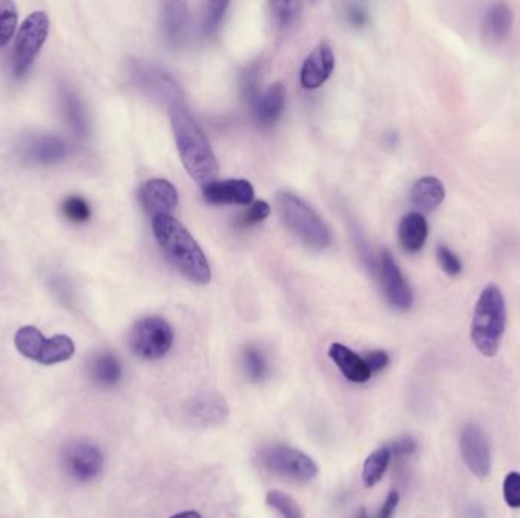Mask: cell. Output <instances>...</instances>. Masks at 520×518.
Here are the masks:
<instances>
[{
	"instance_id": "cell-31",
	"label": "cell",
	"mask_w": 520,
	"mask_h": 518,
	"mask_svg": "<svg viewBox=\"0 0 520 518\" xmlns=\"http://www.w3.org/2000/svg\"><path fill=\"white\" fill-rule=\"evenodd\" d=\"M437 259L441 269H443L446 274L451 275V277L460 274L461 269H463V265H461V260L458 259L457 254H455L451 248L446 247V245H440V247L437 248Z\"/></svg>"
},
{
	"instance_id": "cell-6",
	"label": "cell",
	"mask_w": 520,
	"mask_h": 518,
	"mask_svg": "<svg viewBox=\"0 0 520 518\" xmlns=\"http://www.w3.org/2000/svg\"><path fill=\"white\" fill-rule=\"evenodd\" d=\"M49 28H51V22L45 11H34L26 17L17 32L16 45H14L13 58H11L14 75L23 76L28 72L29 67L39 55L40 49L48 40Z\"/></svg>"
},
{
	"instance_id": "cell-32",
	"label": "cell",
	"mask_w": 520,
	"mask_h": 518,
	"mask_svg": "<svg viewBox=\"0 0 520 518\" xmlns=\"http://www.w3.org/2000/svg\"><path fill=\"white\" fill-rule=\"evenodd\" d=\"M504 499L510 508H520V473H508L504 481Z\"/></svg>"
},
{
	"instance_id": "cell-7",
	"label": "cell",
	"mask_w": 520,
	"mask_h": 518,
	"mask_svg": "<svg viewBox=\"0 0 520 518\" xmlns=\"http://www.w3.org/2000/svg\"><path fill=\"white\" fill-rule=\"evenodd\" d=\"M128 341L137 357L145 361H157L171 350L174 332L163 318L148 316L134 324Z\"/></svg>"
},
{
	"instance_id": "cell-13",
	"label": "cell",
	"mask_w": 520,
	"mask_h": 518,
	"mask_svg": "<svg viewBox=\"0 0 520 518\" xmlns=\"http://www.w3.org/2000/svg\"><path fill=\"white\" fill-rule=\"evenodd\" d=\"M203 196L207 203L213 206L222 204H238L248 206L253 203L254 187L248 180H215L203 186Z\"/></svg>"
},
{
	"instance_id": "cell-15",
	"label": "cell",
	"mask_w": 520,
	"mask_h": 518,
	"mask_svg": "<svg viewBox=\"0 0 520 518\" xmlns=\"http://www.w3.org/2000/svg\"><path fill=\"white\" fill-rule=\"evenodd\" d=\"M162 28L169 45L178 48L189 34V7L186 2H166L162 8Z\"/></svg>"
},
{
	"instance_id": "cell-28",
	"label": "cell",
	"mask_w": 520,
	"mask_h": 518,
	"mask_svg": "<svg viewBox=\"0 0 520 518\" xmlns=\"http://www.w3.org/2000/svg\"><path fill=\"white\" fill-rule=\"evenodd\" d=\"M61 210H63V215L69 219L70 222H75V224H84V222L89 221L90 216H92V210H90L89 204L87 201H84L80 196H70L64 201L63 206H61Z\"/></svg>"
},
{
	"instance_id": "cell-39",
	"label": "cell",
	"mask_w": 520,
	"mask_h": 518,
	"mask_svg": "<svg viewBox=\"0 0 520 518\" xmlns=\"http://www.w3.org/2000/svg\"><path fill=\"white\" fill-rule=\"evenodd\" d=\"M355 518H368L367 512H365V509H361V511L356 514Z\"/></svg>"
},
{
	"instance_id": "cell-26",
	"label": "cell",
	"mask_w": 520,
	"mask_h": 518,
	"mask_svg": "<svg viewBox=\"0 0 520 518\" xmlns=\"http://www.w3.org/2000/svg\"><path fill=\"white\" fill-rule=\"evenodd\" d=\"M242 359H244L245 371H247L248 377H250L253 382H260V380L265 379L268 367L262 351L257 350L256 347H247L244 350Z\"/></svg>"
},
{
	"instance_id": "cell-35",
	"label": "cell",
	"mask_w": 520,
	"mask_h": 518,
	"mask_svg": "<svg viewBox=\"0 0 520 518\" xmlns=\"http://www.w3.org/2000/svg\"><path fill=\"white\" fill-rule=\"evenodd\" d=\"M365 362H367L371 373L375 374L387 368L388 362H390V357H388V354L385 353V351L376 350L367 354V357H365Z\"/></svg>"
},
{
	"instance_id": "cell-29",
	"label": "cell",
	"mask_w": 520,
	"mask_h": 518,
	"mask_svg": "<svg viewBox=\"0 0 520 518\" xmlns=\"http://www.w3.org/2000/svg\"><path fill=\"white\" fill-rule=\"evenodd\" d=\"M270 8L274 22L277 23L279 28L285 29L299 17L302 4H299V2H273V4H270Z\"/></svg>"
},
{
	"instance_id": "cell-8",
	"label": "cell",
	"mask_w": 520,
	"mask_h": 518,
	"mask_svg": "<svg viewBox=\"0 0 520 518\" xmlns=\"http://www.w3.org/2000/svg\"><path fill=\"white\" fill-rule=\"evenodd\" d=\"M259 459L268 471L292 481H312L318 474L317 464L305 453L291 447H267L260 452Z\"/></svg>"
},
{
	"instance_id": "cell-9",
	"label": "cell",
	"mask_w": 520,
	"mask_h": 518,
	"mask_svg": "<svg viewBox=\"0 0 520 518\" xmlns=\"http://www.w3.org/2000/svg\"><path fill=\"white\" fill-rule=\"evenodd\" d=\"M379 274H381L382 288H384L385 297L391 307L400 312L411 309L414 303L413 291L406 282L405 275L400 271L394 257L390 251H384L379 260Z\"/></svg>"
},
{
	"instance_id": "cell-36",
	"label": "cell",
	"mask_w": 520,
	"mask_h": 518,
	"mask_svg": "<svg viewBox=\"0 0 520 518\" xmlns=\"http://www.w3.org/2000/svg\"><path fill=\"white\" fill-rule=\"evenodd\" d=\"M390 449L391 453H393L394 456H397V458H400V456H410L416 452L417 443L413 438H410V436H405L402 440L391 444Z\"/></svg>"
},
{
	"instance_id": "cell-37",
	"label": "cell",
	"mask_w": 520,
	"mask_h": 518,
	"mask_svg": "<svg viewBox=\"0 0 520 518\" xmlns=\"http://www.w3.org/2000/svg\"><path fill=\"white\" fill-rule=\"evenodd\" d=\"M399 493L397 491H391L385 499L384 505L379 509L378 517L376 518H391L396 512L397 505H399Z\"/></svg>"
},
{
	"instance_id": "cell-33",
	"label": "cell",
	"mask_w": 520,
	"mask_h": 518,
	"mask_svg": "<svg viewBox=\"0 0 520 518\" xmlns=\"http://www.w3.org/2000/svg\"><path fill=\"white\" fill-rule=\"evenodd\" d=\"M353 239H355L356 248H358L359 256H361L362 262L367 266L370 271H376L378 269V263H376L373 251H371L370 245L365 241L364 234L358 230V228H352Z\"/></svg>"
},
{
	"instance_id": "cell-16",
	"label": "cell",
	"mask_w": 520,
	"mask_h": 518,
	"mask_svg": "<svg viewBox=\"0 0 520 518\" xmlns=\"http://www.w3.org/2000/svg\"><path fill=\"white\" fill-rule=\"evenodd\" d=\"M329 357L350 382L365 383L373 376L364 357L359 356L346 345L338 344V342L330 345Z\"/></svg>"
},
{
	"instance_id": "cell-24",
	"label": "cell",
	"mask_w": 520,
	"mask_h": 518,
	"mask_svg": "<svg viewBox=\"0 0 520 518\" xmlns=\"http://www.w3.org/2000/svg\"><path fill=\"white\" fill-rule=\"evenodd\" d=\"M19 22V11L10 0H0V48L10 43Z\"/></svg>"
},
{
	"instance_id": "cell-38",
	"label": "cell",
	"mask_w": 520,
	"mask_h": 518,
	"mask_svg": "<svg viewBox=\"0 0 520 518\" xmlns=\"http://www.w3.org/2000/svg\"><path fill=\"white\" fill-rule=\"evenodd\" d=\"M171 518H203L198 512L195 511H184L178 512V514L172 515Z\"/></svg>"
},
{
	"instance_id": "cell-3",
	"label": "cell",
	"mask_w": 520,
	"mask_h": 518,
	"mask_svg": "<svg viewBox=\"0 0 520 518\" xmlns=\"http://www.w3.org/2000/svg\"><path fill=\"white\" fill-rule=\"evenodd\" d=\"M507 326V309L504 295L498 286H487L479 295L473 312L472 336L473 344L484 356L493 357L501 348Z\"/></svg>"
},
{
	"instance_id": "cell-34",
	"label": "cell",
	"mask_w": 520,
	"mask_h": 518,
	"mask_svg": "<svg viewBox=\"0 0 520 518\" xmlns=\"http://www.w3.org/2000/svg\"><path fill=\"white\" fill-rule=\"evenodd\" d=\"M347 20L353 28L361 29L368 25V13L361 5H350L347 8Z\"/></svg>"
},
{
	"instance_id": "cell-19",
	"label": "cell",
	"mask_w": 520,
	"mask_h": 518,
	"mask_svg": "<svg viewBox=\"0 0 520 518\" xmlns=\"http://www.w3.org/2000/svg\"><path fill=\"white\" fill-rule=\"evenodd\" d=\"M428 221L419 212L403 216L399 225V241L406 253H419L428 239Z\"/></svg>"
},
{
	"instance_id": "cell-21",
	"label": "cell",
	"mask_w": 520,
	"mask_h": 518,
	"mask_svg": "<svg viewBox=\"0 0 520 518\" xmlns=\"http://www.w3.org/2000/svg\"><path fill=\"white\" fill-rule=\"evenodd\" d=\"M93 382L96 385L110 388V386L118 385L122 377V365L118 361V357L110 353L99 354L95 357L90 367Z\"/></svg>"
},
{
	"instance_id": "cell-14",
	"label": "cell",
	"mask_w": 520,
	"mask_h": 518,
	"mask_svg": "<svg viewBox=\"0 0 520 518\" xmlns=\"http://www.w3.org/2000/svg\"><path fill=\"white\" fill-rule=\"evenodd\" d=\"M335 69V55L327 43H321L306 58L300 72L303 89L317 90L326 83Z\"/></svg>"
},
{
	"instance_id": "cell-17",
	"label": "cell",
	"mask_w": 520,
	"mask_h": 518,
	"mask_svg": "<svg viewBox=\"0 0 520 518\" xmlns=\"http://www.w3.org/2000/svg\"><path fill=\"white\" fill-rule=\"evenodd\" d=\"M513 23V10L507 4H493L482 19V37L492 45H499L511 34Z\"/></svg>"
},
{
	"instance_id": "cell-11",
	"label": "cell",
	"mask_w": 520,
	"mask_h": 518,
	"mask_svg": "<svg viewBox=\"0 0 520 518\" xmlns=\"http://www.w3.org/2000/svg\"><path fill=\"white\" fill-rule=\"evenodd\" d=\"M64 465L73 479L80 482L93 481L104 467V456L93 444L78 443L67 449Z\"/></svg>"
},
{
	"instance_id": "cell-27",
	"label": "cell",
	"mask_w": 520,
	"mask_h": 518,
	"mask_svg": "<svg viewBox=\"0 0 520 518\" xmlns=\"http://www.w3.org/2000/svg\"><path fill=\"white\" fill-rule=\"evenodd\" d=\"M229 2H209L204 16L203 32L206 37H212L222 26V20L229 10Z\"/></svg>"
},
{
	"instance_id": "cell-12",
	"label": "cell",
	"mask_w": 520,
	"mask_h": 518,
	"mask_svg": "<svg viewBox=\"0 0 520 518\" xmlns=\"http://www.w3.org/2000/svg\"><path fill=\"white\" fill-rule=\"evenodd\" d=\"M140 203L151 218L172 215L178 206V192L174 184L163 178L146 181L139 192Z\"/></svg>"
},
{
	"instance_id": "cell-20",
	"label": "cell",
	"mask_w": 520,
	"mask_h": 518,
	"mask_svg": "<svg viewBox=\"0 0 520 518\" xmlns=\"http://www.w3.org/2000/svg\"><path fill=\"white\" fill-rule=\"evenodd\" d=\"M446 190L437 177H423L411 189V203L420 212H432L443 203Z\"/></svg>"
},
{
	"instance_id": "cell-23",
	"label": "cell",
	"mask_w": 520,
	"mask_h": 518,
	"mask_svg": "<svg viewBox=\"0 0 520 518\" xmlns=\"http://www.w3.org/2000/svg\"><path fill=\"white\" fill-rule=\"evenodd\" d=\"M189 411H191L194 420L204 424H213L215 421L226 418L227 406L222 398L212 395V397L197 398Z\"/></svg>"
},
{
	"instance_id": "cell-18",
	"label": "cell",
	"mask_w": 520,
	"mask_h": 518,
	"mask_svg": "<svg viewBox=\"0 0 520 518\" xmlns=\"http://www.w3.org/2000/svg\"><path fill=\"white\" fill-rule=\"evenodd\" d=\"M285 102L286 92L282 84H274L264 93H260L253 104L257 122L265 128L273 127L285 110Z\"/></svg>"
},
{
	"instance_id": "cell-25",
	"label": "cell",
	"mask_w": 520,
	"mask_h": 518,
	"mask_svg": "<svg viewBox=\"0 0 520 518\" xmlns=\"http://www.w3.org/2000/svg\"><path fill=\"white\" fill-rule=\"evenodd\" d=\"M267 503L268 506L276 509L282 515V518H305L299 503L282 491H270L267 494Z\"/></svg>"
},
{
	"instance_id": "cell-1",
	"label": "cell",
	"mask_w": 520,
	"mask_h": 518,
	"mask_svg": "<svg viewBox=\"0 0 520 518\" xmlns=\"http://www.w3.org/2000/svg\"><path fill=\"white\" fill-rule=\"evenodd\" d=\"M169 114H171L175 145L186 172L201 186L215 181L218 175V162L212 146L184 105L183 99L169 104Z\"/></svg>"
},
{
	"instance_id": "cell-10",
	"label": "cell",
	"mask_w": 520,
	"mask_h": 518,
	"mask_svg": "<svg viewBox=\"0 0 520 518\" xmlns=\"http://www.w3.org/2000/svg\"><path fill=\"white\" fill-rule=\"evenodd\" d=\"M460 449L464 462L475 476L481 477V479L489 476L490 468H492L490 447L486 436L476 424L470 423L464 426L463 432H461Z\"/></svg>"
},
{
	"instance_id": "cell-4",
	"label": "cell",
	"mask_w": 520,
	"mask_h": 518,
	"mask_svg": "<svg viewBox=\"0 0 520 518\" xmlns=\"http://www.w3.org/2000/svg\"><path fill=\"white\" fill-rule=\"evenodd\" d=\"M277 209L288 230L306 247L324 250L332 245V234L326 222L300 196L280 192L277 195Z\"/></svg>"
},
{
	"instance_id": "cell-22",
	"label": "cell",
	"mask_w": 520,
	"mask_h": 518,
	"mask_svg": "<svg viewBox=\"0 0 520 518\" xmlns=\"http://www.w3.org/2000/svg\"><path fill=\"white\" fill-rule=\"evenodd\" d=\"M391 458H393V453H391L390 446H384L379 447L365 459L364 468H362V481H364L365 487H375L382 481Z\"/></svg>"
},
{
	"instance_id": "cell-5",
	"label": "cell",
	"mask_w": 520,
	"mask_h": 518,
	"mask_svg": "<svg viewBox=\"0 0 520 518\" xmlns=\"http://www.w3.org/2000/svg\"><path fill=\"white\" fill-rule=\"evenodd\" d=\"M14 344L22 356L42 365H55L69 361L75 354V342L66 335L46 339L37 327L25 326L17 330Z\"/></svg>"
},
{
	"instance_id": "cell-2",
	"label": "cell",
	"mask_w": 520,
	"mask_h": 518,
	"mask_svg": "<svg viewBox=\"0 0 520 518\" xmlns=\"http://www.w3.org/2000/svg\"><path fill=\"white\" fill-rule=\"evenodd\" d=\"M153 231L159 247L169 262L195 285H207L212 280L207 257L192 234L172 215L153 219Z\"/></svg>"
},
{
	"instance_id": "cell-30",
	"label": "cell",
	"mask_w": 520,
	"mask_h": 518,
	"mask_svg": "<svg viewBox=\"0 0 520 518\" xmlns=\"http://www.w3.org/2000/svg\"><path fill=\"white\" fill-rule=\"evenodd\" d=\"M271 207L267 201H254L251 204L250 209L242 215L241 222L239 224L242 227H251V225L260 224L270 216Z\"/></svg>"
}]
</instances>
